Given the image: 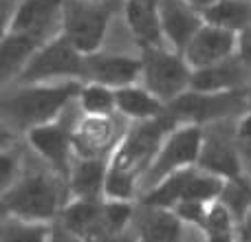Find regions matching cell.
Wrapping results in <instances>:
<instances>
[{"label":"cell","mask_w":251,"mask_h":242,"mask_svg":"<svg viewBox=\"0 0 251 242\" xmlns=\"http://www.w3.org/2000/svg\"><path fill=\"white\" fill-rule=\"evenodd\" d=\"M172 121L174 119H170L168 115H161L156 119L143 121L126 137V141L115 152L113 163L106 174V192L113 200H126L132 194L139 172L146 168L152 152L156 150L161 137L172 125Z\"/></svg>","instance_id":"obj_1"},{"label":"cell","mask_w":251,"mask_h":242,"mask_svg":"<svg viewBox=\"0 0 251 242\" xmlns=\"http://www.w3.org/2000/svg\"><path fill=\"white\" fill-rule=\"evenodd\" d=\"M79 93L77 84H55V86H25L4 99V115L22 128H38L51 123V119L64 108L71 97Z\"/></svg>","instance_id":"obj_2"},{"label":"cell","mask_w":251,"mask_h":242,"mask_svg":"<svg viewBox=\"0 0 251 242\" xmlns=\"http://www.w3.org/2000/svg\"><path fill=\"white\" fill-rule=\"evenodd\" d=\"M110 16L113 4L106 0H66L62 33L82 55H95L108 31Z\"/></svg>","instance_id":"obj_3"},{"label":"cell","mask_w":251,"mask_h":242,"mask_svg":"<svg viewBox=\"0 0 251 242\" xmlns=\"http://www.w3.org/2000/svg\"><path fill=\"white\" fill-rule=\"evenodd\" d=\"M64 77H86V55H82L66 35L60 33L35 51L20 73V79L25 84H38Z\"/></svg>","instance_id":"obj_4"},{"label":"cell","mask_w":251,"mask_h":242,"mask_svg":"<svg viewBox=\"0 0 251 242\" xmlns=\"http://www.w3.org/2000/svg\"><path fill=\"white\" fill-rule=\"evenodd\" d=\"M223 183L216 174H209L205 169L194 172V169H183L176 172L174 176L165 178L163 183L152 190L148 196V207H172V205L183 203H207V200L216 198L223 194Z\"/></svg>","instance_id":"obj_5"},{"label":"cell","mask_w":251,"mask_h":242,"mask_svg":"<svg viewBox=\"0 0 251 242\" xmlns=\"http://www.w3.org/2000/svg\"><path fill=\"white\" fill-rule=\"evenodd\" d=\"M143 82L146 88L161 101H174L192 86V69L185 57L163 48L146 51L143 57Z\"/></svg>","instance_id":"obj_6"},{"label":"cell","mask_w":251,"mask_h":242,"mask_svg":"<svg viewBox=\"0 0 251 242\" xmlns=\"http://www.w3.org/2000/svg\"><path fill=\"white\" fill-rule=\"evenodd\" d=\"M57 187L44 174H35V176H26L20 183L11 187L4 194V207L11 212L16 218H25V220H47V218L55 216L57 212Z\"/></svg>","instance_id":"obj_7"},{"label":"cell","mask_w":251,"mask_h":242,"mask_svg":"<svg viewBox=\"0 0 251 242\" xmlns=\"http://www.w3.org/2000/svg\"><path fill=\"white\" fill-rule=\"evenodd\" d=\"M201 150H203V137H201L199 125L190 123V125L178 128L163 143V147L156 152L154 163L150 165V172H148L150 187H156L165 178L174 176L176 172H183L187 165L199 161Z\"/></svg>","instance_id":"obj_8"},{"label":"cell","mask_w":251,"mask_h":242,"mask_svg":"<svg viewBox=\"0 0 251 242\" xmlns=\"http://www.w3.org/2000/svg\"><path fill=\"white\" fill-rule=\"evenodd\" d=\"M66 0H22L16 7L9 22V33L26 35L38 44L51 42V31L55 24H64Z\"/></svg>","instance_id":"obj_9"},{"label":"cell","mask_w":251,"mask_h":242,"mask_svg":"<svg viewBox=\"0 0 251 242\" xmlns=\"http://www.w3.org/2000/svg\"><path fill=\"white\" fill-rule=\"evenodd\" d=\"M245 95L240 91L234 93H183L172 101L174 119H187L194 125L203 121H214L223 117L238 115L245 106Z\"/></svg>","instance_id":"obj_10"},{"label":"cell","mask_w":251,"mask_h":242,"mask_svg":"<svg viewBox=\"0 0 251 242\" xmlns=\"http://www.w3.org/2000/svg\"><path fill=\"white\" fill-rule=\"evenodd\" d=\"M236 51H238V33H231L227 29L205 22L199 33L192 38V42L185 47L183 57L194 73V71L229 60V57H234Z\"/></svg>","instance_id":"obj_11"},{"label":"cell","mask_w":251,"mask_h":242,"mask_svg":"<svg viewBox=\"0 0 251 242\" xmlns=\"http://www.w3.org/2000/svg\"><path fill=\"white\" fill-rule=\"evenodd\" d=\"M159 18L163 38L178 51H185L192 38L205 24L203 13L187 0H159Z\"/></svg>","instance_id":"obj_12"},{"label":"cell","mask_w":251,"mask_h":242,"mask_svg":"<svg viewBox=\"0 0 251 242\" xmlns=\"http://www.w3.org/2000/svg\"><path fill=\"white\" fill-rule=\"evenodd\" d=\"M143 73V62L122 55H88L86 57V77L91 84H101L113 91L132 86Z\"/></svg>","instance_id":"obj_13"},{"label":"cell","mask_w":251,"mask_h":242,"mask_svg":"<svg viewBox=\"0 0 251 242\" xmlns=\"http://www.w3.org/2000/svg\"><path fill=\"white\" fill-rule=\"evenodd\" d=\"M249 66L238 55L192 73V88L196 93H234L245 86Z\"/></svg>","instance_id":"obj_14"},{"label":"cell","mask_w":251,"mask_h":242,"mask_svg":"<svg viewBox=\"0 0 251 242\" xmlns=\"http://www.w3.org/2000/svg\"><path fill=\"white\" fill-rule=\"evenodd\" d=\"M106 205L97 203V198H77L73 205L62 214V227L73 231L86 242H95L106 236V220H104Z\"/></svg>","instance_id":"obj_15"},{"label":"cell","mask_w":251,"mask_h":242,"mask_svg":"<svg viewBox=\"0 0 251 242\" xmlns=\"http://www.w3.org/2000/svg\"><path fill=\"white\" fill-rule=\"evenodd\" d=\"M126 20L137 38L139 44L146 47V51L161 48L163 29L159 18V0H126Z\"/></svg>","instance_id":"obj_16"},{"label":"cell","mask_w":251,"mask_h":242,"mask_svg":"<svg viewBox=\"0 0 251 242\" xmlns=\"http://www.w3.org/2000/svg\"><path fill=\"white\" fill-rule=\"evenodd\" d=\"M29 141L42 159H47L57 169H66L73 134H69L62 125L57 123L38 125V128H33L29 132Z\"/></svg>","instance_id":"obj_17"},{"label":"cell","mask_w":251,"mask_h":242,"mask_svg":"<svg viewBox=\"0 0 251 242\" xmlns=\"http://www.w3.org/2000/svg\"><path fill=\"white\" fill-rule=\"evenodd\" d=\"M115 139V123L110 117H91L79 121L77 128L73 132V143L84 159H95L97 154L106 152Z\"/></svg>","instance_id":"obj_18"},{"label":"cell","mask_w":251,"mask_h":242,"mask_svg":"<svg viewBox=\"0 0 251 242\" xmlns=\"http://www.w3.org/2000/svg\"><path fill=\"white\" fill-rule=\"evenodd\" d=\"M203 18L207 24L240 35L251 26V0H218L214 7L203 11Z\"/></svg>","instance_id":"obj_19"},{"label":"cell","mask_w":251,"mask_h":242,"mask_svg":"<svg viewBox=\"0 0 251 242\" xmlns=\"http://www.w3.org/2000/svg\"><path fill=\"white\" fill-rule=\"evenodd\" d=\"M139 236L143 242H178L181 238L178 214H172L163 207H148L139 225Z\"/></svg>","instance_id":"obj_20"},{"label":"cell","mask_w":251,"mask_h":242,"mask_svg":"<svg viewBox=\"0 0 251 242\" xmlns=\"http://www.w3.org/2000/svg\"><path fill=\"white\" fill-rule=\"evenodd\" d=\"M199 163H201V168L209 174L238 178V169H240L238 154H236V150L225 139L214 137L212 141H207V143L203 141V150H201Z\"/></svg>","instance_id":"obj_21"},{"label":"cell","mask_w":251,"mask_h":242,"mask_svg":"<svg viewBox=\"0 0 251 242\" xmlns=\"http://www.w3.org/2000/svg\"><path fill=\"white\" fill-rule=\"evenodd\" d=\"M115 99H117V110H122L124 115L132 119H143L150 121L161 117L163 106L161 99L154 97L148 88H137V86H126L115 91Z\"/></svg>","instance_id":"obj_22"},{"label":"cell","mask_w":251,"mask_h":242,"mask_svg":"<svg viewBox=\"0 0 251 242\" xmlns=\"http://www.w3.org/2000/svg\"><path fill=\"white\" fill-rule=\"evenodd\" d=\"M40 47L42 44H38L35 40L26 38V35L9 33L7 31L2 40V75L4 77L20 75Z\"/></svg>","instance_id":"obj_23"},{"label":"cell","mask_w":251,"mask_h":242,"mask_svg":"<svg viewBox=\"0 0 251 242\" xmlns=\"http://www.w3.org/2000/svg\"><path fill=\"white\" fill-rule=\"evenodd\" d=\"M71 185L77 198H93L100 192V187H106V172L101 161L97 159H82L75 163L71 174Z\"/></svg>","instance_id":"obj_24"},{"label":"cell","mask_w":251,"mask_h":242,"mask_svg":"<svg viewBox=\"0 0 251 242\" xmlns=\"http://www.w3.org/2000/svg\"><path fill=\"white\" fill-rule=\"evenodd\" d=\"M79 104L91 117H110V113L117 108L115 91L101 84H88L79 88Z\"/></svg>","instance_id":"obj_25"},{"label":"cell","mask_w":251,"mask_h":242,"mask_svg":"<svg viewBox=\"0 0 251 242\" xmlns=\"http://www.w3.org/2000/svg\"><path fill=\"white\" fill-rule=\"evenodd\" d=\"M49 229L35 220L13 218L2 227V242H49Z\"/></svg>","instance_id":"obj_26"},{"label":"cell","mask_w":251,"mask_h":242,"mask_svg":"<svg viewBox=\"0 0 251 242\" xmlns=\"http://www.w3.org/2000/svg\"><path fill=\"white\" fill-rule=\"evenodd\" d=\"M203 227L207 231L209 242H234L231 240V212L225 205L209 207Z\"/></svg>","instance_id":"obj_27"},{"label":"cell","mask_w":251,"mask_h":242,"mask_svg":"<svg viewBox=\"0 0 251 242\" xmlns=\"http://www.w3.org/2000/svg\"><path fill=\"white\" fill-rule=\"evenodd\" d=\"M223 194H225V207L229 209L231 214H236V216H247L251 209V192L247 190L245 183L234 178V181L223 190Z\"/></svg>","instance_id":"obj_28"},{"label":"cell","mask_w":251,"mask_h":242,"mask_svg":"<svg viewBox=\"0 0 251 242\" xmlns=\"http://www.w3.org/2000/svg\"><path fill=\"white\" fill-rule=\"evenodd\" d=\"M132 212L126 200H113L106 205L104 209V220H106V234H124L126 222L130 220Z\"/></svg>","instance_id":"obj_29"},{"label":"cell","mask_w":251,"mask_h":242,"mask_svg":"<svg viewBox=\"0 0 251 242\" xmlns=\"http://www.w3.org/2000/svg\"><path fill=\"white\" fill-rule=\"evenodd\" d=\"M238 57L249 66V71H251V26L245 29L243 33L238 35Z\"/></svg>","instance_id":"obj_30"},{"label":"cell","mask_w":251,"mask_h":242,"mask_svg":"<svg viewBox=\"0 0 251 242\" xmlns=\"http://www.w3.org/2000/svg\"><path fill=\"white\" fill-rule=\"evenodd\" d=\"M49 242H86V240H82L79 236H75L73 231H69L66 227H57L55 231H51Z\"/></svg>","instance_id":"obj_31"},{"label":"cell","mask_w":251,"mask_h":242,"mask_svg":"<svg viewBox=\"0 0 251 242\" xmlns=\"http://www.w3.org/2000/svg\"><path fill=\"white\" fill-rule=\"evenodd\" d=\"M238 139L251 145V115H245L243 121L238 123Z\"/></svg>","instance_id":"obj_32"},{"label":"cell","mask_w":251,"mask_h":242,"mask_svg":"<svg viewBox=\"0 0 251 242\" xmlns=\"http://www.w3.org/2000/svg\"><path fill=\"white\" fill-rule=\"evenodd\" d=\"M187 2H190L194 9H199L201 13H203V11H207L209 7H214V4H216L218 0H187Z\"/></svg>","instance_id":"obj_33"},{"label":"cell","mask_w":251,"mask_h":242,"mask_svg":"<svg viewBox=\"0 0 251 242\" xmlns=\"http://www.w3.org/2000/svg\"><path fill=\"white\" fill-rule=\"evenodd\" d=\"M95 242H132L128 238V236H124V234H106V236H101L100 240H95Z\"/></svg>","instance_id":"obj_34"},{"label":"cell","mask_w":251,"mask_h":242,"mask_svg":"<svg viewBox=\"0 0 251 242\" xmlns=\"http://www.w3.org/2000/svg\"><path fill=\"white\" fill-rule=\"evenodd\" d=\"M247 236H249V240H251V209H249V214H247Z\"/></svg>","instance_id":"obj_35"},{"label":"cell","mask_w":251,"mask_h":242,"mask_svg":"<svg viewBox=\"0 0 251 242\" xmlns=\"http://www.w3.org/2000/svg\"><path fill=\"white\" fill-rule=\"evenodd\" d=\"M93 2H97V0H93Z\"/></svg>","instance_id":"obj_36"}]
</instances>
